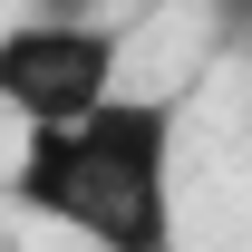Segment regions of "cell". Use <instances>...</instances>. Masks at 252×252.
<instances>
[{
	"label": "cell",
	"mask_w": 252,
	"mask_h": 252,
	"mask_svg": "<svg viewBox=\"0 0 252 252\" xmlns=\"http://www.w3.org/2000/svg\"><path fill=\"white\" fill-rule=\"evenodd\" d=\"M175 97H107L88 126H39L0 194L78 223L97 252H175Z\"/></svg>",
	"instance_id": "6da1fadb"
},
{
	"label": "cell",
	"mask_w": 252,
	"mask_h": 252,
	"mask_svg": "<svg viewBox=\"0 0 252 252\" xmlns=\"http://www.w3.org/2000/svg\"><path fill=\"white\" fill-rule=\"evenodd\" d=\"M117 97V30L107 20H10L0 30V107L30 126H88Z\"/></svg>",
	"instance_id": "7a4b0ae2"
}]
</instances>
